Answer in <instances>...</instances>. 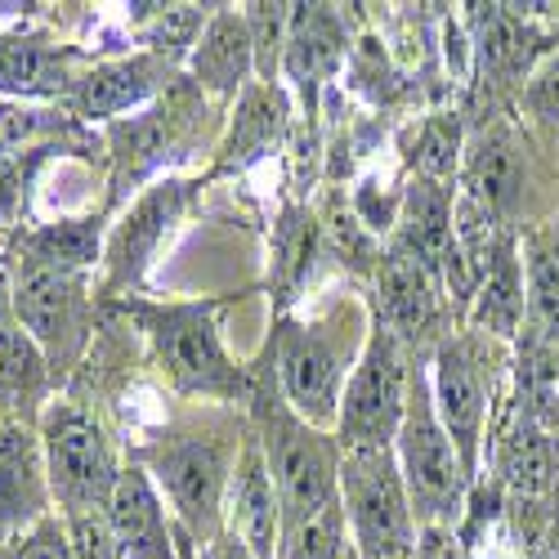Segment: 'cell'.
Instances as JSON below:
<instances>
[{
  "label": "cell",
  "mask_w": 559,
  "mask_h": 559,
  "mask_svg": "<svg viewBox=\"0 0 559 559\" xmlns=\"http://www.w3.org/2000/svg\"><path fill=\"white\" fill-rule=\"evenodd\" d=\"M465 23H471V40H475V59L479 68H488L492 76H524L528 72V45L537 40L533 27L510 14V5H465Z\"/></svg>",
  "instance_id": "cell-23"
},
{
  "label": "cell",
  "mask_w": 559,
  "mask_h": 559,
  "mask_svg": "<svg viewBox=\"0 0 559 559\" xmlns=\"http://www.w3.org/2000/svg\"><path fill=\"white\" fill-rule=\"evenodd\" d=\"M394 456L412 497V515L421 528H461L465 510H471L475 475L461 461L456 443L448 439L435 394H430V371L421 362H412V390H407V412L394 439Z\"/></svg>",
  "instance_id": "cell-3"
},
{
  "label": "cell",
  "mask_w": 559,
  "mask_h": 559,
  "mask_svg": "<svg viewBox=\"0 0 559 559\" xmlns=\"http://www.w3.org/2000/svg\"><path fill=\"white\" fill-rule=\"evenodd\" d=\"M224 533L238 537L255 559L283 555V501H277L255 430L242 435L238 461H233L228 492H224Z\"/></svg>",
  "instance_id": "cell-12"
},
{
  "label": "cell",
  "mask_w": 559,
  "mask_h": 559,
  "mask_svg": "<svg viewBox=\"0 0 559 559\" xmlns=\"http://www.w3.org/2000/svg\"><path fill=\"white\" fill-rule=\"evenodd\" d=\"M108 528L126 559H179V528L166 515V497L153 475L139 461L121 465L112 501H108Z\"/></svg>",
  "instance_id": "cell-13"
},
{
  "label": "cell",
  "mask_w": 559,
  "mask_h": 559,
  "mask_svg": "<svg viewBox=\"0 0 559 559\" xmlns=\"http://www.w3.org/2000/svg\"><path fill=\"white\" fill-rule=\"evenodd\" d=\"M63 50L45 40H23V36H0V90L5 95H72Z\"/></svg>",
  "instance_id": "cell-24"
},
{
  "label": "cell",
  "mask_w": 559,
  "mask_h": 559,
  "mask_svg": "<svg viewBox=\"0 0 559 559\" xmlns=\"http://www.w3.org/2000/svg\"><path fill=\"white\" fill-rule=\"evenodd\" d=\"M430 394L435 412L456 443L461 461L471 465V475L479 479L484 471V439H488V416L492 399L501 390L506 371V345L484 336V332H448L430 349Z\"/></svg>",
  "instance_id": "cell-5"
},
{
  "label": "cell",
  "mask_w": 559,
  "mask_h": 559,
  "mask_svg": "<svg viewBox=\"0 0 559 559\" xmlns=\"http://www.w3.org/2000/svg\"><path fill=\"white\" fill-rule=\"evenodd\" d=\"M497 488L510 501H550L559 497V435L515 412L497 435Z\"/></svg>",
  "instance_id": "cell-17"
},
{
  "label": "cell",
  "mask_w": 559,
  "mask_h": 559,
  "mask_svg": "<svg viewBox=\"0 0 559 559\" xmlns=\"http://www.w3.org/2000/svg\"><path fill=\"white\" fill-rule=\"evenodd\" d=\"M175 76L170 55L144 50V55H130V59H108L99 68H90L76 85H72V112L90 117V121H117L121 112L148 104L157 90H166Z\"/></svg>",
  "instance_id": "cell-14"
},
{
  "label": "cell",
  "mask_w": 559,
  "mask_h": 559,
  "mask_svg": "<svg viewBox=\"0 0 559 559\" xmlns=\"http://www.w3.org/2000/svg\"><path fill=\"white\" fill-rule=\"evenodd\" d=\"M471 309H475V332H484L501 345L520 341L524 322H528V287H524V260H520L515 238H506L497 247V255L484 264Z\"/></svg>",
  "instance_id": "cell-22"
},
{
  "label": "cell",
  "mask_w": 559,
  "mask_h": 559,
  "mask_svg": "<svg viewBox=\"0 0 559 559\" xmlns=\"http://www.w3.org/2000/svg\"><path fill=\"white\" fill-rule=\"evenodd\" d=\"M412 354L407 345L385 328L381 318H371L367 345L358 354V367L341 394V416H336V443L341 452L349 448H394L403 412H407V390H412Z\"/></svg>",
  "instance_id": "cell-8"
},
{
  "label": "cell",
  "mask_w": 559,
  "mask_h": 559,
  "mask_svg": "<svg viewBox=\"0 0 559 559\" xmlns=\"http://www.w3.org/2000/svg\"><path fill=\"white\" fill-rule=\"evenodd\" d=\"M416 170L421 179H435V183H448L456 175V162H461V130L452 117H435L416 130V153H412Z\"/></svg>",
  "instance_id": "cell-28"
},
{
  "label": "cell",
  "mask_w": 559,
  "mask_h": 559,
  "mask_svg": "<svg viewBox=\"0 0 559 559\" xmlns=\"http://www.w3.org/2000/svg\"><path fill=\"white\" fill-rule=\"evenodd\" d=\"M354 542H349V524H345V506L332 501L322 515H313L309 524L292 528L283 537V555L277 559H349Z\"/></svg>",
  "instance_id": "cell-27"
},
{
  "label": "cell",
  "mask_w": 559,
  "mask_h": 559,
  "mask_svg": "<svg viewBox=\"0 0 559 559\" xmlns=\"http://www.w3.org/2000/svg\"><path fill=\"white\" fill-rule=\"evenodd\" d=\"M465 202L479 206L488 219H510L524 206V189H528V166L520 153V139L506 126H492L488 134H479L465 157Z\"/></svg>",
  "instance_id": "cell-18"
},
{
  "label": "cell",
  "mask_w": 559,
  "mask_h": 559,
  "mask_svg": "<svg viewBox=\"0 0 559 559\" xmlns=\"http://www.w3.org/2000/svg\"><path fill=\"white\" fill-rule=\"evenodd\" d=\"M524 108H528L537 121L559 126V55H555L537 76H533L528 95H524Z\"/></svg>",
  "instance_id": "cell-33"
},
{
  "label": "cell",
  "mask_w": 559,
  "mask_h": 559,
  "mask_svg": "<svg viewBox=\"0 0 559 559\" xmlns=\"http://www.w3.org/2000/svg\"><path fill=\"white\" fill-rule=\"evenodd\" d=\"M179 559H255L238 537H215V542H206V546H189L179 537Z\"/></svg>",
  "instance_id": "cell-35"
},
{
  "label": "cell",
  "mask_w": 559,
  "mask_h": 559,
  "mask_svg": "<svg viewBox=\"0 0 559 559\" xmlns=\"http://www.w3.org/2000/svg\"><path fill=\"white\" fill-rule=\"evenodd\" d=\"M247 27L255 40V72L264 81H273V72L283 68V50H287V27H292V5H247Z\"/></svg>",
  "instance_id": "cell-29"
},
{
  "label": "cell",
  "mask_w": 559,
  "mask_h": 559,
  "mask_svg": "<svg viewBox=\"0 0 559 559\" xmlns=\"http://www.w3.org/2000/svg\"><path fill=\"white\" fill-rule=\"evenodd\" d=\"M341 59H345V19L336 14V5H292L283 72L296 81L305 104H313L318 85L341 68Z\"/></svg>",
  "instance_id": "cell-19"
},
{
  "label": "cell",
  "mask_w": 559,
  "mask_h": 559,
  "mask_svg": "<svg viewBox=\"0 0 559 559\" xmlns=\"http://www.w3.org/2000/svg\"><path fill=\"white\" fill-rule=\"evenodd\" d=\"M242 439L228 430H175L139 448V465L153 475L162 497L175 510V528L189 546L224 537V492Z\"/></svg>",
  "instance_id": "cell-4"
},
{
  "label": "cell",
  "mask_w": 559,
  "mask_h": 559,
  "mask_svg": "<svg viewBox=\"0 0 559 559\" xmlns=\"http://www.w3.org/2000/svg\"><path fill=\"white\" fill-rule=\"evenodd\" d=\"M14 309L23 318L27 336L40 345V354L50 362H72V354L85 341V296L76 269H59L32 260L19 277Z\"/></svg>",
  "instance_id": "cell-10"
},
{
  "label": "cell",
  "mask_w": 559,
  "mask_h": 559,
  "mask_svg": "<svg viewBox=\"0 0 559 559\" xmlns=\"http://www.w3.org/2000/svg\"><path fill=\"white\" fill-rule=\"evenodd\" d=\"M63 524H68V537H72V555H76V559H126V550L117 546L104 510H99V515L63 520Z\"/></svg>",
  "instance_id": "cell-31"
},
{
  "label": "cell",
  "mask_w": 559,
  "mask_h": 559,
  "mask_svg": "<svg viewBox=\"0 0 559 559\" xmlns=\"http://www.w3.org/2000/svg\"><path fill=\"white\" fill-rule=\"evenodd\" d=\"M144 332L157 349V362L183 394H206V399H251L247 367L228 358L219 328H215V305H166V309H139Z\"/></svg>",
  "instance_id": "cell-9"
},
{
  "label": "cell",
  "mask_w": 559,
  "mask_h": 559,
  "mask_svg": "<svg viewBox=\"0 0 559 559\" xmlns=\"http://www.w3.org/2000/svg\"><path fill=\"white\" fill-rule=\"evenodd\" d=\"M40 456L50 497L63 510V520L99 515L112 501L121 465L112 456V439L99 426V416L81 403H50L40 421Z\"/></svg>",
  "instance_id": "cell-7"
},
{
  "label": "cell",
  "mask_w": 559,
  "mask_h": 559,
  "mask_svg": "<svg viewBox=\"0 0 559 559\" xmlns=\"http://www.w3.org/2000/svg\"><path fill=\"white\" fill-rule=\"evenodd\" d=\"M45 461L36 456V443L19 430H0V546L45 520V501L50 497V479L40 475Z\"/></svg>",
  "instance_id": "cell-21"
},
{
  "label": "cell",
  "mask_w": 559,
  "mask_h": 559,
  "mask_svg": "<svg viewBox=\"0 0 559 559\" xmlns=\"http://www.w3.org/2000/svg\"><path fill=\"white\" fill-rule=\"evenodd\" d=\"M385 328L412 349L421 345H439V318H443V287L439 273L416 260L412 251H403L399 242H390L377 260V313Z\"/></svg>",
  "instance_id": "cell-11"
},
{
  "label": "cell",
  "mask_w": 559,
  "mask_h": 559,
  "mask_svg": "<svg viewBox=\"0 0 559 559\" xmlns=\"http://www.w3.org/2000/svg\"><path fill=\"white\" fill-rule=\"evenodd\" d=\"M341 506L358 559H412L416 524L394 448L341 452Z\"/></svg>",
  "instance_id": "cell-6"
},
{
  "label": "cell",
  "mask_w": 559,
  "mask_h": 559,
  "mask_svg": "<svg viewBox=\"0 0 559 559\" xmlns=\"http://www.w3.org/2000/svg\"><path fill=\"white\" fill-rule=\"evenodd\" d=\"M45 390V354L27 332H0V399L32 403Z\"/></svg>",
  "instance_id": "cell-26"
},
{
  "label": "cell",
  "mask_w": 559,
  "mask_h": 559,
  "mask_svg": "<svg viewBox=\"0 0 559 559\" xmlns=\"http://www.w3.org/2000/svg\"><path fill=\"white\" fill-rule=\"evenodd\" d=\"M193 85L215 99H233L255 68V40L242 10H215L193 45Z\"/></svg>",
  "instance_id": "cell-20"
},
{
  "label": "cell",
  "mask_w": 559,
  "mask_h": 559,
  "mask_svg": "<svg viewBox=\"0 0 559 559\" xmlns=\"http://www.w3.org/2000/svg\"><path fill=\"white\" fill-rule=\"evenodd\" d=\"M520 255H524V287H528L524 328L559 345V224L533 228Z\"/></svg>",
  "instance_id": "cell-25"
},
{
  "label": "cell",
  "mask_w": 559,
  "mask_h": 559,
  "mask_svg": "<svg viewBox=\"0 0 559 559\" xmlns=\"http://www.w3.org/2000/svg\"><path fill=\"white\" fill-rule=\"evenodd\" d=\"M189 112L193 108L183 104L179 90H175V99H162L148 112H139L130 121L121 117V121L108 126V144H112V193L117 198H126L134 183H144L170 157V148L179 144Z\"/></svg>",
  "instance_id": "cell-15"
},
{
  "label": "cell",
  "mask_w": 559,
  "mask_h": 559,
  "mask_svg": "<svg viewBox=\"0 0 559 559\" xmlns=\"http://www.w3.org/2000/svg\"><path fill=\"white\" fill-rule=\"evenodd\" d=\"M183 198H189V183L162 179L121 215V224L108 238V292H126L134 277L144 273V264L153 260V251L162 242V233L183 211Z\"/></svg>",
  "instance_id": "cell-16"
},
{
  "label": "cell",
  "mask_w": 559,
  "mask_h": 559,
  "mask_svg": "<svg viewBox=\"0 0 559 559\" xmlns=\"http://www.w3.org/2000/svg\"><path fill=\"white\" fill-rule=\"evenodd\" d=\"M349 559H358V550H349Z\"/></svg>",
  "instance_id": "cell-36"
},
{
  "label": "cell",
  "mask_w": 559,
  "mask_h": 559,
  "mask_svg": "<svg viewBox=\"0 0 559 559\" xmlns=\"http://www.w3.org/2000/svg\"><path fill=\"white\" fill-rule=\"evenodd\" d=\"M50 126H63V117L36 112V108H23V104H0V153L27 144V139L45 134Z\"/></svg>",
  "instance_id": "cell-32"
},
{
  "label": "cell",
  "mask_w": 559,
  "mask_h": 559,
  "mask_svg": "<svg viewBox=\"0 0 559 559\" xmlns=\"http://www.w3.org/2000/svg\"><path fill=\"white\" fill-rule=\"evenodd\" d=\"M412 559H475V550L461 537V528H421Z\"/></svg>",
  "instance_id": "cell-34"
},
{
  "label": "cell",
  "mask_w": 559,
  "mask_h": 559,
  "mask_svg": "<svg viewBox=\"0 0 559 559\" xmlns=\"http://www.w3.org/2000/svg\"><path fill=\"white\" fill-rule=\"evenodd\" d=\"M251 430L260 439L264 465L273 475L277 501H283V537L332 501H341V443L336 435L318 430L287 407L273 381V367L251 385Z\"/></svg>",
  "instance_id": "cell-2"
},
{
  "label": "cell",
  "mask_w": 559,
  "mask_h": 559,
  "mask_svg": "<svg viewBox=\"0 0 559 559\" xmlns=\"http://www.w3.org/2000/svg\"><path fill=\"white\" fill-rule=\"evenodd\" d=\"M0 559H76L63 515H59V520L45 515V520H36L32 528H23L19 537H10L5 546H0Z\"/></svg>",
  "instance_id": "cell-30"
},
{
  "label": "cell",
  "mask_w": 559,
  "mask_h": 559,
  "mask_svg": "<svg viewBox=\"0 0 559 559\" xmlns=\"http://www.w3.org/2000/svg\"><path fill=\"white\" fill-rule=\"evenodd\" d=\"M371 318L358 305H341L313 322L277 318L273 328V381L283 390L287 407L300 421L336 435L341 394L358 367V354L367 345Z\"/></svg>",
  "instance_id": "cell-1"
}]
</instances>
